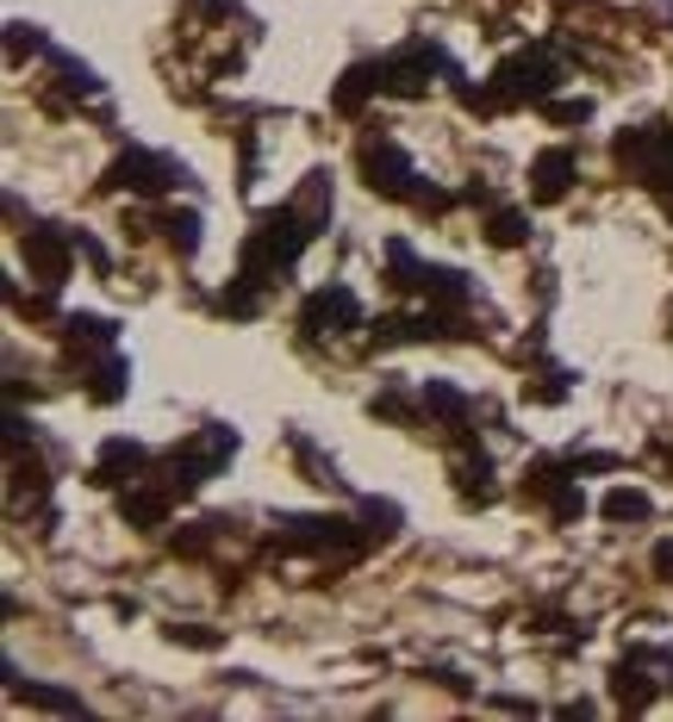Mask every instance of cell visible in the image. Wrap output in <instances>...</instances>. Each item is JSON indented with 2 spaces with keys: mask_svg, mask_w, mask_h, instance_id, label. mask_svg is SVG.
<instances>
[{
  "mask_svg": "<svg viewBox=\"0 0 673 722\" xmlns=\"http://www.w3.org/2000/svg\"><path fill=\"white\" fill-rule=\"evenodd\" d=\"M312 218L306 212H293V206H274V212H262L256 218V230H250V244H244V274L250 281H262V274H274V268H288L300 249L312 244Z\"/></svg>",
  "mask_w": 673,
  "mask_h": 722,
  "instance_id": "obj_1",
  "label": "cell"
},
{
  "mask_svg": "<svg viewBox=\"0 0 673 722\" xmlns=\"http://www.w3.org/2000/svg\"><path fill=\"white\" fill-rule=\"evenodd\" d=\"M561 88V69L549 63V50H518L512 63L493 69V100L518 106V100H549Z\"/></svg>",
  "mask_w": 673,
  "mask_h": 722,
  "instance_id": "obj_2",
  "label": "cell"
},
{
  "mask_svg": "<svg viewBox=\"0 0 673 722\" xmlns=\"http://www.w3.org/2000/svg\"><path fill=\"white\" fill-rule=\"evenodd\" d=\"M232 455H237V437L225 430V424H206V437L193 442V449H175V461H169L175 467V493H193L200 480L218 474Z\"/></svg>",
  "mask_w": 673,
  "mask_h": 722,
  "instance_id": "obj_3",
  "label": "cell"
},
{
  "mask_svg": "<svg viewBox=\"0 0 673 722\" xmlns=\"http://www.w3.org/2000/svg\"><path fill=\"white\" fill-rule=\"evenodd\" d=\"M362 324V300L349 293V286H318L306 305H300V330L306 337H344Z\"/></svg>",
  "mask_w": 673,
  "mask_h": 722,
  "instance_id": "obj_4",
  "label": "cell"
},
{
  "mask_svg": "<svg viewBox=\"0 0 673 722\" xmlns=\"http://www.w3.org/2000/svg\"><path fill=\"white\" fill-rule=\"evenodd\" d=\"M274 542L293 554H318V549H356V523L344 517H281Z\"/></svg>",
  "mask_w": 673,
  "mask_h": 722,
  "instance_id": "obj_5",
  "label": "cell"
},
{
  "mask_svg": "<svg viewBox=\"0 0 673 722\" xmlns=\"http://www.w3.org/2000/svg\"><path fill=\"white\" fill-rule=\"evenodd\" d=\"M437 69H449V57H442L437 44H412V50H400V57L381 63V94L412 100V94H424V88H430V76H437Z\"/></svg>",
  "mask_w": 673,
  "mask_h": 722,
  "instance_id": "obj_6",
  "label": "cell"
},
{
  "mask_svg": "<svg viewBox=\"0 0 673 722\" xmlns=\"http://www.w3.org/2000/svg\"><path fill=\"white\" fill-rule=\"evenodd\" d=\"M362 174H368V188L386 193V200H405L412 193V162H405V150L393 144V137H368L362 144Z\"/></svg>",
  "mask_w": 673,
  "mask_h": 722,
  "instance_id": "obj_7",
  "label": "cell"
},
{
  "mask_svg": "<svg viewBox=\"0 0 673 722\" xmlns=\"http://www.w3.org/2000/svg\"><path fill=\"white\" fill-rule=\"evenodd\" d=\"M181 181V169L175 162H162V156H150V150H125L106 169V188H132V193H162V188H175Z\"/></svg>",
  "mask_w": 673,
  "mask_h": 722,
  "instance_id": "obj_8",
  "label": "cell"
},
{
  "mask_svg": "<svg viewBox=\"0 0 673 722\" xmlns=\"http://www.w3.org/2000/svg\"><path fill=\"white\" fill-rule=\"evenodd\" d=\"M25 268H32V281L63 286L69 281V237L57 225H32L25 230Z\"/></svg>",
  "mask_w": 673,
  "mask_h": 722,
  "instance_id": "obj_9",
  "label": "cell"
},
{
  "mask_svg": "<svg viewBox=\"0 0 673 722\" xmlns=\"http://www.w3.org/2000/svg\"><path fill=\"white\" fill-rule=\"evenodd\" d=\"M574 150H542L537 156V169H530V193L537 200H561V193L574 188Z\"/></svg>",
  "mask_w": 673,
  "mask_h": 722,
  "instance_id": "obj_10",
  "label": "cell"
},
{
  "mask_svg": "<svg viewBox=\"0 0 673 722\" xmlns=\"http://www.w3.org/2000/svg\"><path fill=\"white\" fill-rule=\"evenodd\" d=\"M368 94H381V63H356L344 81H337V94H330V106L337 113H356Z\"/></svg>",
  "mask_w": 673,
  "mask_h": 722,
  "instance_id": "obj_11",
  "label": "cell"
},
{
  "mask_svg": "<svg viewBox=\"0 0 673 722\" xmlns=\"http://www.w3.org/2000/svg\"><path fill=\"white\" fill-rule=\"evenodd\" d=\"M137 461H144L137 442H106L94 461V486H119V474H137Z\"/></svg>",
  "mask_w": 673,
  "mask_h": 722,
  "instance_id": "obj_12",
  "label": "cell"
},
{
  "mask_svg": "<svg viewBox=\"0 0 673 722\" xmlns=\"http://www.w3.org/2000/svg\"><path fill=\"white\" fill-rule=\"evenodd\" d=\"M418 286H424L437 305H449V312H456V305H468V274H456V268H424Z\"/></svg>",
  "mask_w": 673,
  "mask_h": 722,
  "instance_id": "obj_13",
  "label": "cell"
},
{
  "mask_svg": "<svg viewBox=\"0 0 673 722\" xmlns=\"http://www.w3.org/2000/svg\"><path fill=\"white\" fill-rule=\"evenodd\" d=\"M424 411H437L442 424H456V430H462V418H468V399L456 393V386L430 381V386H424Z\"/></svg>",
  "mask_w": 673,
  "mask_h": 722,
  "instance_id": "obj_14",
  "label": "cell"
},
{
  "mask_svg": "<svg viewBox=\"0 0 673 722\" xmlns=\"http://www.w3.org/2000/svg\"><path fill=\"white\" fill-rule=\"evenodd\" d=\"M119 511H125V523L150 530V523H162V517H169V498H162V493H125V505H119Z\"/></svg>",
  "mask_w": 673,
  "mask_h": 722,
  "instance_id": "obj_15",
  "label": "cell"
},
{
  "mask_svg": "<svg viewBox=\"0 0 673 722\" xmlns=\"http://www.w3.org/2000/svg\"><path fill=\"white\" fill-rule=\"evenodd\" d=\"M617 703H630V710H649L654 703V685L636 673V666H617Z\"/></svg>",
  "mask_w": 673,
  "mask_h": 722,
  "instance_id": "obj_16",
  "label": "cell"
},
{
  "mask_svg": "<svg viewBox=\"0 0 673 722\" xmlns=\"http://www.w3.org/2000/svg\"><path fill=\"white\" fill-rule=\"evenodd\" d=\"M605 517H612V523H642V517H649V498L630 493V486H617V493L605 498Z\"/></svg>",
  "mask_w": 673,
  "mask_h": 722,
  "instance_id": "obj_17",
  "label": "cell"
},
{
  "mask_svg": "<svg viewBox=\"0 0 673 722\" xmlns=\"http://www.w3.org/2000/svg\"><path fill=\"white\" fill-rule=\"evenodd\" d=\"M119 393H125V361H119V356H106V361L94 368V399H100V405H113Z\"/></svg>",
  "mask_w": 673,
  "mask_h": 722,
  "instance_id": "obj_18",
  "label": "cell"
},
{
  "mask_svg": "<svg viewBox=\"0 0 673 722\" xmlns=\"http://www.w3.org/2000/svg\"><path fill=\"white\" fill-rule=\"evenodd\" d=\"M162 230H169V244L181 249V256H193V249H200V218H193V212H169V218H162Z\"/></svg>",
  "mask_w": 673,
  "mask_h": 722,
  "instance_id": "obj_19",
  "label": "cell"
},
{
  "mask_svg": "<svg viewBox=\"0 0 673 722\" xmlns=\"http://www.w3.org/2000/svg\"><path fill=\"white\" fill-rule=\"evenodd\" d=\"M500 249H518L524 237H530V225H524V212H493V230H486Z\"/></svg>",
  "mask_w": 673,
  "mask_h": 722,
  "instance_id": "obj_20",
  "label": "cell"
},
{
  "mask_svg": "<svg viewBox=\"0 0 673 722\" xmlns=\"http://www.w3.org/2000/svg\"><path fill=\"white\" fill-rule=\"evenodd\" d=\"M69 330H76V337H94V342H113V324L106 318H69Z\"/></svg>",
  "mask_w": 673,
  "mask_h": 722,
  "instance_id": "obj_21",
  "label": "cell"
},
{
  "mask_svg": "<svg viewBox=\"0 0 673 722\" xmlns=\"http://www.w3.org/2000/svg\"><path fill=\"white\" fill-rule=\"evenodd\" d=\"M32 703H44V710H81V698H69V691H44V685H32Z\"/></svg>",
  "mask_w": 673,
  "mask_h": 722,
  "instance_id": "obj_22",
  "label": "cell"
},
{
  "mask_svg": "<svg viewBox=\"0 0 673 722\" xmlns=\"http://www.w3.org/2000/svg\"><path fill=\"white\" fill-rule=\"evenodd\" d=\"M586 113H593L586 100H556V106H549V119H561V125H580Z\"/></svg>",
  "mask_w": 673,
  "mask_h": 722,
  "instance_id": "obj_23",
  "label": "cell"
},
{
  "mask_svg": "<svg viewBox=\"0 0 673 722\" xmlns=\"http://www.w3.org/2000/svg\"><path fill=\"white\" fill-rule=\"evenodd\" d=\"M175 642H188V647H218V635H212V629H175Z\"/></svg>",
  "mask_w": 673,
  "mask_h": 722,
  "instance_id": "obj_24",
  "label": "cell"
},
{
  "mask_svg": "<svg viewBox=\"0 0 673 722\" xmlns=\"http://www.w3.org/2000/svg\"><path fill=\"white\" fill-rule=\"evenodd\" d=\"M654 567H661V573L673 579V542H661V549H654Z\"/></svg>",
  "mask_w": 673,
  "mask_h": 722,
  "instance_id": "obj_25",
  "label": "cell"
}]
</instances>
